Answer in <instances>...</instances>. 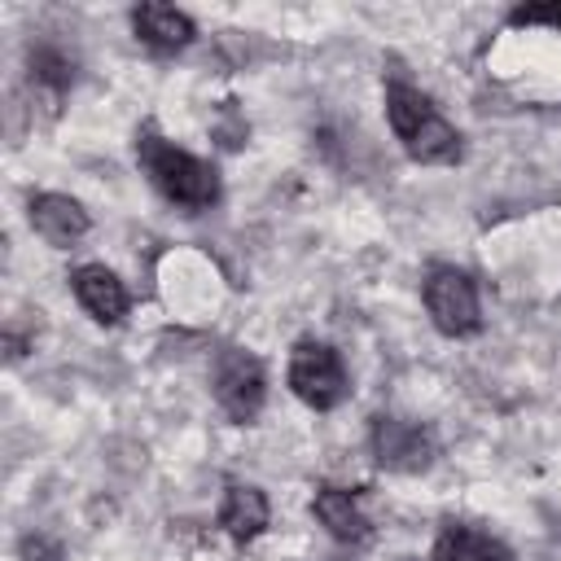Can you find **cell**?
Listing matches in <instances>:
<instances>
[{"label": "cell", "instance_id": "4", "mask_svg": "<svg viewBox=\"0 0 561 561\" xmlns=\"http://www.w3.org/2000/svg\"><path fill=\"white\" fill-rule=\"evenodd\" d=\"M425 311H430L434 329L447 337H469L482 329L478 285L460 267H434L425 276Z\"/></svg>", "mask_w": 561, "mask_h": 561}, {"label": "cell", "instance_id": "18", "mask_svg": "<svg viewBox=\"0 0 561 561\" xmlns=\"http://www.w3.org/2000/svg\"><path fill=\"white\" fill-rule=\"evenodd\" d=\"M26 346H31V337H22L18 329H9V333H4V355H9L13 364H18L22 355H26Z\"/></svg>", "mask_w": 561, "mask_h": 561}, {"label": "cell", "instance_id": "17", "mask_svg": "<svg viewBox=\"0 0 561 561\" xmlns=\"http://www.w3.org/2000/svg\"><path fill=\"white\" fill-rule=\"evenodd\" d=\"M513 26H557L561 31V0H548V4H522L508 13Z\"/></svg>", "mask_w": 561, "mask_h": 561}, {"label": "cell", "instance_id": "1", "mask_svg": "<svg viewBox=\"0 0 561 561\" xmlns=\"http://www.w3.org/2000/svg\"><path fill=\"white\" fill-rule=\"evenodd\" d=\"M136 162L149 175V184L171 206H180L188 215H202V210H210L219 202V167L197 158V153H188V149H180V145H171L153 123H145L136 131Z\"/></svg>", "mask_w": 561, "mask_h": 561}, {"label": "cell", "instance_id": "5", "mask_svg": "<svg viewBox=\"0 0 561 561\" xmlns=\"http://www.w3.org/2000/svg\"><path fill=\"white\" fill-rule=\"evenodd\" d=\"M373 456L390 473H425L434 465V434L403 416H373Z\"/></svg>", "mask_w": 561, "mask_h": 561}, {"label": "cell", "instance_id": "10", "mask_svg": "<svg viewBox=\"0 0 561 561\" xmlns=\"http://www.w3.org/2000/svg\"><path fill=\"white\" fill-rule=\"evenodd\" d=\"M311 513L320 517V526L337 539V543H368L373 539V526L359 508V500L342 486H316V500H311Z\"/></svg>", "mask_w": 561, "mask_h": 561}, {"label": "cell", "instance_id": "8", "mask_svg": "<svg viewBox=\"0 0 561 561\" xmlns=\"http://www.w3.org/2000/svg\"><path fill=\"white\" fill-rule=\"evenodd\" d=\"M26 215H31V228H35L48 245H57V250L75 245V241L88 232V210H83L70 193H35Z\"/></svg>", "mask_w": 561, "mask_h": 561}, {"label": "cell", "instance_id": "13", "mask_svg": "<svg viewBox=\"0 0 561 561\" xmlns=\"http://www.w3.org/2000/svg\"><path fill=\"white\" fill-rule=\"evenodd\" d=\"M438 110L430 105V96L421 92V88H412V83H386V118H390V131L399 136V140H412L430 118H434Z\"/></svg>", "mask_w": 561, "mask_h": 561}, {"label": "cell", "instance_id": "16", "mask_svg": "<svg viewBox=\"0 0 561 561\" xmlns=\"http://www.w3.org/2000/svg\"><path fill=\"white\" fill-rule=\"evenodd\" d=\"M18 557L22 561H66V548H61V539H53L44 530H31V535L18 539Z\"/></svg>", "mask_w": 561, "mask_h": 561}, {"label": "cell", "instance_id": "6", "mask_svg": "<svg viewBox=\"0 0 561 561\" xmlns=\"http://www.w3.org/2000/svg\"><path fill=\"white\" fill-rule=\"evenodd\" d=\"M70 289L79 298V307L96 320V324H118L127 316V285L105 267V263H83L70 272Z\"/></svg>", "mask_w": 561, "mask_h": 561}, {"label": "cell", "instance_id": "7", "mask_svg": "<svg viewBox=\"0 0 561 561\" xmlns=\"http://www.w3.org/2000/svg\"><path fill=\"white\" fill-rule=\"evenodd\" d=\"M131 31H136V39H140L145 48H153V53H180V48H188L193 35H197V26H193L188 13H180L175 4H158V0L131 9Z\"/></svg>", "mask_w": 561, "mask_h": 561}, {"label": "cell", "instance_id": "3", "mask_svg": "<svg viewBox=\"0 0 561 561\" xmlns=\"http://www.w3.org/2000/svg\"><path fill=\"white\" fill-rule=\"evenodd\" d=\"M263 399H267V373H263L259 355H250L241 346L219 351V359H215V403L224 408V416L232 425H250L263 412Z\"/></svg>", "mask_w": 561, "mask_h": 561}, {"label": "cell", "instance_id": "15", "mask_svg": "<svg viewBox=\"0 0 561 561\" xmlns=\"http://www.w3.org/2000/svg\"><path fill=\"white\" fill-rule=\"evenodd\" d=\"M215 136H219V145H224V149H241V145L250 140V123L241 118L237 101H224V105H219V118H215Z\"/></svg>", "mask_w": 561, "mask_h": 561}, {"label": "cell", "instance_id": "14", "mask_svg": "<svg viewBox=\"0 0 561 561\" xmlns=\"http://www.w3.org/2000/svg\"><path fill=\"white\" fill-rule=\"evenodd\" d=\"M403 149H408V158L421 162V167H447V162L460 158V131H456L443 114H434L412 140H403Z\"/></svg>", "mask_w": 561, "mask_h": 561}, {"label": "cell", "instance_id": "9", "mask_svg": "<svg viewBox=\"0 0 561 561\" xmlns=\"http://www.w3.org/2000/svg\"><path fill=\"white\" fill-rule=\"evenodd\" d=\"M267 522H272V504H267V495H263L259 486H250V482H228V486H224L219 526L228 530L232 543L259 539V535L267 530Z\"/></svg>", "mask_w": 561, "mask_h": 561}, {"label": "cell", "instance_id": "2", "mask_svg": "<svg viewBox=\"0 0 561 561\" xmlns=\"http://www.w3.org/2000/svg\"><path fill=\"white\" fill-rule=\"evenodd\" d=\"M289 390L316 408V412H333L346 394H351V377H346V364L342 355L329 346V342H298L289 351Z\"/></svg>", "mask_w": 561, "mask_h": 561}, {"label": "cell", "instance_id": "12", "mask_svg": "<svg viewBox=\"0 0 561 561\" xmlns=\"http://www.w3.org/2000/svg\"><path fill=\"white\" fill-rule=\"evenodd\" d=\"M26 70H31V88L57 110V101L70 92L75 83V57L61 44H35L26 53Z\"/></svg>", "mask_w": 561, "mask_h": 561}, {"label": "cell", "instance_id": "11", "mask_svg": "<svg viewBox=\"0 0 561 561\" xmlns=\"http://www.w3.org/2000/svg\"><path fill=\"white\" fill-rule=\"evenodd\" d=\"M430 561H513V552H508L495 535H486V530H478V526L447 522V526L438 530V539H434Z\"/></svg>", "mask_w": 561, "mask_h": 561}]
</instances>
